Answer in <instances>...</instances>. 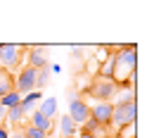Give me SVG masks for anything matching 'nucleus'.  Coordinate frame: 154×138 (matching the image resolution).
Returning a JSON list of instances; mask_svg holds the SVG:
<instances>
[{
  "mask_svg": "<svg viewBox=\"0 0 154 138\" xmlns=\"http://www.w3.org/2000/svg\"><path fill=\"white\" fill-rule=\"evenodd\" d=\"M137 72V50L135 45H123V50H119L114 55V81L116 86H126V81L131 74Z\"/></svg>",
  "mask_w": 154,
  "mask_h": 138,
  "instance_id": "nucleus-1",
  "label": "nucleus"
},
{
  "mask_svg": "<svg viewBox=\"0 0 154 138\" xmlns=\"http://www.w3.org/2000/svg\"><path fill=\"white\" fill-rule=\"evenodd\" d=\"M24 53H26L24 45H17V43H0V67L12 74V69H17L19 62L24 59Z\"/></svg>",
  "mask_w": 154,
  "mask_h": 138,
  "instance_id": "nucleus-2",
  "label": "nucleus"
},
{
  "mask_svg": "<svg viewBox=\"0 0 154 138\" xmlns=\"http://www.w3.org/2000/svg\"><path fill=\"white\" fill-rule=\"evenodd\" d=\"M116 91H119V86H116L112 79H100V76H97V79L90 83V88H88V95L95 98L97 102H112V100L116 98Z\"/></svg>",
  "mask_w": 154,
  "mask_h": 138,
  "instance_id": "nucleus-3",
  "label": "nucleus"
},
{
  "mask_svg": "<svg viewBox=\"0 0 154 138\" xmlns=\"http://www.w3.org/2000/svg\"><path fill=\"white\" fill-rule=\"evenodd\" d=\"M135 117H137V105L135 102H119V105H114V112H112V126L123 129L128 124H135Z\"/></svg>",
  "mask_w": 154,
  "mask_h": 138,
  "instance_id": "nucleus-4",
  "label": "nucleus"
},
{
  "mask_svg": "<svg viewBox=\"0 0 154 138\" xmlns=\"http://www.w3.org/2000/svg\"><path fill=\"white\" fill-rule=\"evenodd\" d=\"M69 119L76 124V126H83L85 121H88V117H90V107H88V102L81 98L78 93H71L69 95Z\"/></svg>",
  "mask_w": 154,
  "mask_h": 138,
  "instance_id": "nucleus-5",
  "label": "nucleus"
},
{
  "mask_svg": "<svg viewBox=\"0 0 154 138\" xmlns=\"http://www.w3.org/2000/svg\"><path fill=\"white\" fill-rule=\"evenodd\" d=\"M14 91L19 95H26V93L36 91V69L24 67L19 74H17V79H14Z\"/></svg>",
  "mask_w": 154,
  "mask_h": 138,
  "instance_id": "nucleus-6",
  "label": "nucleus"
},
{
  "mask_svg": "<svg viewBox=\"0 0 154 138\" xmlns=\"http://www.w3.org/2000/svg\"><path fill=\"white\" fill-rule=\"evenodd\" d=\"M112 112H114L112 102H95L90 107V119L97 121L102 129H107V126H112Z\"/></svg>",
  "mask_w": 154,
  "mask_h": 138,
  "instance_id": "nucleus-7",
  "label": "nucleus"
},
{
  "mask_svg": "<svg viewBox=\"0 0 154 138\" xmlns=\"http://www.w3.org/2000/svg\"><path fill=\"white\" fill-rule=\"evenodd\" d=\"M24 57L29 59V67L36 69V72L48 67V59H45V55H43L40 48H26V55H24Z\"/></svg>",
  "mask_w": 154,
  "mask_h": 138,
  "instance_id": "nucleus-8",
  "label": "nucleus"
},
{
  "mask_svg": "<svg viewBox=\"0 0 154 138\" xmlns=\"http://www.w3.org/2000/svg\"><path fill=\"white\" fill-rule=\"evenodd\" d=\"M57 131H59V136H62V138L76 136V133H78V126L69 119V114H62V117L57 119Z\"/></svg>",
  "mask_w": 154,
  "mask_h": 138,
  "instance_id": "nucleus-9",
  "label": "nucleus"
},
{
  "mask_svg": "<svg viewBox=\"0 0 154 138\" xmlns=\"http://www.w3.org/2000/svg\"><path fill=\"white\" fill-rule=\"evenodd\" d=\"M29 126L38 129V131H43V133H50V131H52V121H50L48 117H43L40 112H36V110L31 112V124H29Z\"/></svg>",
  "mask_w": 154,
  "mask_h": 138,
  "instance_id": "nucleus-10",
  "label": "nucleus"
},
{
  "mask_svg": "<svg viewBox=\"0 0 154 138\" xmlns=\"http://www.w3.org/2000/svg\"><path fill=\"white\" fill-rule=\"evenodd\" d=\"M104 133V129L97 124V121H93V119L88 117V121L81 126V138H100Z\"/></svg>",
  "mask_w": 154,
  "mask_h": 138,
  "instance_id": "nucleus-11",
  "label": "nucleus"
},
{
  "mask_svg": "<svg viewBox=\"0 0 154 138\" xmlns=\"http://www.w3.org/2000/svg\"><path fill=\"white\" fill-rule=\"evenodd\" d=\"M40 98H43V95H40L38 91H31V93H26V95L21 98V102H19L21 112H24V114H31V112H33V105H36Z\"/></svg>",
  "mask_w": 154,
  "mask_h": 138,
  "instance_id": "nucleus-12",
  "label": "nucleus"
},
{
  "mask_svg": "<svg viewBox=\"0 0 154 138\" xmlns=\"http://www.w3.org/2000/svg\"><path fill=\"white\" fill-rule=\"evenodd\" d=\"M14 91V76L5 69H0V98H5L7 93Z\"/></svg>",
  "mask_w": 154,
  "mask_h": 138,
  "instance_id": "nucleus-13",
  "label": "nucleus"
},
{
  "mask_svg": "<svg viewBox=\"0 0 154 138\" xmlns=\"http://www.w3.org/2000/svg\"><path fill=\"white\" fill-rule=\"evenodd\" d=\"M36 112H40L43 117H48L50 121H52L55 114H57V100H55V98H45L43 102H40V107L36 110Z\"/></svg>",
  "mask_w": 154,
  "mask_h": 138,
  "instance_id": "nucleus-14",
  "label": "nucleus"
},
{
  "mask_svg": "<svg viewBox=\"0 0 154 138\" xmlns=\"http://www.w3.org/2000/svg\"><path fill=\"white\" fill-rule=\"evenodd\" d=\"M97 76H100V79H112V76H114V53H112L109 57H107L102 64H100V69H97Z\"/></svg>",
  "mask_w": 154,
  "mask_h": 138,
  "instance_id": "nucleus-15",
  "label": "nucleus"
},
{
  "mask_svg": "<svg viewBox=\"0 0 154 138\" xmlns=\"http://www.w3.org/2000/svg\"><path fill=\"white\" fill-rule=\"evenodd\" d=\"M24 112H21V107L17 105V107H10L7 110V114H5V119H7V124H12V126H19L21 121H24Z\"/></svg>",
  "mask_w": 154,
  "mask_h": 138,
  "instance_id": "nucleus-16",
  "label": "nucleus"
},
{
  "mask_svg": "<svg viewBox=\"0 0 154 138\" xmlns=\"http://www.w3.org/2000/svg\"><path fill=\"white\" fill-rule=\"evenodd\" d=\"M21 102V95L17 93V91H12V93H7L5 98H0V105L5 107V110H10V107H17Z\"/></svg>",
  "mask_w": 154,
  "mask_h": 138,
  "instance_id": "nucleus-17",
  "label": "nucleus"
},
{
  "mask_svg": "<svg viewBox=\"0 0 154 138\" xmlns=\"http://www.w3.org/2000/svg\"><path fill=\"white\" fill-rule=\"evenodd\" d=\"M48 79H50V69H48V67H45V69H38V72H36V88H45V86H48Z\"/></svg>",
  "mask_w": 154,
  "mask_h": 138,
  "instance_id": "nucleus-18",
  "label": "nucleus"
},
{
  "mask_svg": "<svg viewBox=\"0 0 154 138\" xmlns=\"http://www.w3.org/2000/svg\"><path fill=\"white\" fill-rule=\"evenodd\" d=\"M119 138H135V124H128V126H123V129H119L114 131Z\"/></svg>",
  "mask_w": 154,
  "mask_h": 138,
  "instance_id": "nucleus-19",
  "label": "nucleus"
},
{
  "mask_svg": "<svg viewBox=\"0 0 154 138\" xmlns=\"http://www.w3.org/2000/svg\"><path fill=\"white\" fill-rule=\"evenodd\" d=\"M21 133H24V138H48V133H43V131L33 129V126H26Z\"/></svg>",
  "mask_w": 154,
  "mask_h": 138,
  "instance_id": "nucleus-20",
  "label": "nucleus"
},
{
  "mask_svg": "<svg viewBox=\"0 0 154 138\" xmlns=\"http://www.w3.org/2000/svg\"><path fill=\"white\" fill-rule=\"evenodd\" d=\"M7 138H24V133H21V131H14L12 136H7Z\"/></svg>",
  "mask_w": 154,
  "mask_h": 138,
  "instance_id": "nucleus-21",
  "label": "nucleus"
},
{
  "mask_svg": "<svg viewBox=\"0 0 154 138\" xmlns=\"http://www.w3.org/2000/svg\"><path fill=\"white\" fill-rule=\"evenodd\" d=\"M7 136H10V133H7V131H5L2 126H0V138H7Z\"/></svg>",
  "mask_w": 154,
  "mask_h": 138,
  "instance_id": "nucleus-22",
  "label": "nucleus"
},
{
  "mask_svg": "<svg viewBox=\"0 0 154 138\" xmlns=\"http://www.w3.org/2000/svg\"><path fill=\"white\" fill-rule=\"evenodd\" d=\"M5 114H7V110H5V107H2V105H0V119L5 117Z\"/></svg>",
  "mask_w": 154,
  "mask_h": 138,
  "instance_id": "nucleus-23",
  "label": "nucleus"
},
{
  "mask_svg": "<svg viewBox=\"0 0 154 138\" xmlns=\"http://www.w3.org/2000/svg\"><path fill=\"white\" fill-rule=\"evenodd\" d=\"M66 138H78V136H66Z\"/></svg>",
  "mask_w": 154,
  "mask_h": 138,
  "instance_id": "nucleus-24",
  "label": "nucleus"
}]
</instances>
